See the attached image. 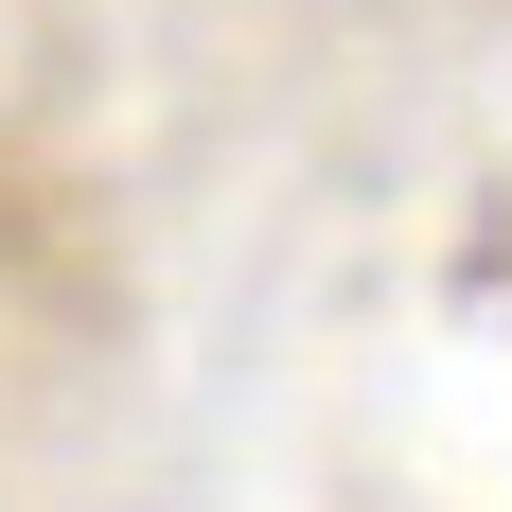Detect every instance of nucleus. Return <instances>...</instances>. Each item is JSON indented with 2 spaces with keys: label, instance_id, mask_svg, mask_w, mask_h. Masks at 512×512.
Wrapping results in <instances>:
<instances>
[]
</instances>
